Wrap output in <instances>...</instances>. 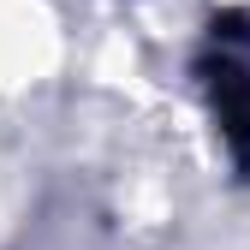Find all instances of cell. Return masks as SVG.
Here are the masks:
<instances>
[{
	"mask_svg": "<svg viewBox=\"0 0 250 250\" xmlns=\"http://www.w3.org/2000/svg\"><path fill=\"white\" fill-rule=\"evenodd\" d=\"M208 42L214 54L203 60V78H208V102H214V119H221V137L232 149L238 173H250V18L244 12H221L208 24Z\"/></svg>",
	"mask_w": 250,
	"mask_h": 250,
	"instance_id": "1",
	"label": "cell"
}]
</instances>
